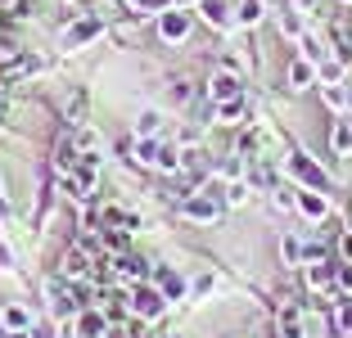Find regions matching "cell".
Returning <instances> with one entry per match:
<instances>
[{"label":"cell","instance_id":"obj_36","mask_svg":"<svg viewBox=\"0 0 352 338\" xmlns=\"http://www.w3.org/2000/svg\"><path fill=\"white\" fill-rule=\"evenodd\" d=\"M348 230H352V225H348Z\"/></svg>","mask_w":352,"mask_h":338},{"label":"cell","instance_id":"obj_23","mask_svg":"<svg viewBox=\"0 0 352 338\" xmlns=\"http://www.w3.org/2000/svg\"><path fill=\"white\" fill-rule=\"evenodd\" d=\"M186 293V280L181 275H163V297H181Z\"/></svg>","mask_w":352,"mask_h":338},{"label":"cell","instance_id":"obj_6","mask_svg":"<svg viewBox=\"0 0 352 338\" xmlns=\"http://www.w3.org/2000/svg\"><path fill=\"white\" fill-rule=\"evenodd\" d=\"M100 32H104V23H100V19H82L73 32H63V45H68V50H77L82 41H91V36H100Z\"/></svg>","mask_w":352,"mask_h":338},{"label":"cell","instance_id":"obj_24","mask_svg":"<svg viewBox=\"0 0 352 338\" xmlns=\"http://www.w3.org/2000/svg\"><path fill=\"white\" fill-rule=\"evenodd\" d=\"M135 154L145 158V163H154V158H158V144H154V135H145V140L135 144Z\"/></svg>","mask_w":352,"mask_h":338},{"label":"cell","instance_id":"obj_14","mask_svg":"<svg viewBox=\"0 0 352 338\" xmlns=\"http://www.w3.org/2000/svg\"><path fill=\"white\" fill-rule=\"evenodd\" d=\"M63 275H68V280L86 275V253H68V257H63Z\"/></svg>","mask_w":352,"mask_h":338},{"label":"cell","instance_id":"obj_13","mask_svg":"<svg viewBox=\"0 0 352 338\" xmlns=\"http://www.w3.org/2000/svg\"><path fill=\"white\" fill-rule=\"evenodd\" d=\"M77 334H82V338H100L104 334V320L95 316V311H86V316L77 320Z\"/></svg>","mask_w":352,"mask_h":338},{"label":"cell","instance_id":"obj_28","mask_svg":"<svg viewBox=\"0 0 352 338\" xmlns=\"http://www.w3.org/2000/svg\"><path fill=\"white\" fill-rule=\"evenodd\" d=\"M226 199H230V203H244V199H249V185H230Z\"/></svg>","mask_w":352,"mask_h":338},{"label":"cell","instance_id":"obj_8","mask_svg":"<svg viewBox=\"0 0 352 338\" xmlns=\"http://www.w3.org/2000/svg\"><path fill=\"white\" fill-rule=\"evenodd\" d=\"M186 216L190 221H217L221 207L212 203V199H186Z\"/></svg>","mask_w":352,"mask_h":338},{"label":"cell","instance_id":"obj_12","mask_svg":"<svg viewBox=\"0 0 352 338\" xmlns=\"http://www.w3.org/2000/svg\"><path fill=\"white\" fill-rule=\"evenodd\" d=\"M0 320H5V329H10V334H14V329H28V307H5V311H0Z\"/></svg>","mask_w":352,"mask_h":338},{"label":"cell","instance_id":"obj_16","mask_svg":"<svg viewBox=\"0 0 352 338\" xmlns=\"http://www.w3.org/2000/svg\"><path fill=\"white\" fill-rule=\"evenodd\" d=\"M118 275H122V280H140V275H145V262H135V257H122V262H118Z\"/></svg>","mask_w":352,"mask_h":338},{"label":"cell","instance_id":"obj_15","mask_svg":"<svg viewBox=\"0 0 352 338\" xmlns=\"http://www.w3.org/2000/svg\"><path fill=\"white\" fill-rule=\"evenodd\" d=\"M330 280H334V271L325 267V262H321V267H307V284H311V289H325Z\"/></svg>","mask_w":352,"mask_h":338},{"label":"cell","instance_id":"obj_32","mask_svg":"<svg viewBox=\"0 0 352 338\" xmlns=\"http://www.w3.org/2000/svg\"><path fill=\"white\" fill-rule=\"evenodd\" d=\"M0 271H14V257H10V248L0 244Z\"/></svg>","mask_w":352,"mask_h":338},{"label":"cell","instance_id":"obj_1","mask_svg":"<svg viewBox=\"0 0 352 338\" xmlns=\"http://www.w3.org/2000/svg\"><path fill=\"white\" fill-rule=\"evenodd\" d=\"M163 307H167V297H163V289H149V284H140L131 293V311L140 320H154V316H163Z\"/></svg>","mask_w":352,"mask_h":338},{"label":"cell","instance_id":"obj_4","mask_svg":"<svg viewBox=\"0 0 352 338\" xmlns=\"http://www.w3.org/2000/svg\"><path fill=\"white\" fill-rule=\"evenodd\" d=\"M208 95H212V100H217V104L235 100V95H239V77H235V72H230V68L212 72V82H208Z\"/></svg>","mask_w":352,"mask_h":338},{"label":"cell","instance_id":"obj_34","mask_svg":"<svg viewBox=\"0 0 352 338\" xmlns=\"http://www.w3.org/2000/svg\"><path fill=\"white\" fill-rule=\"evenodd\" d=\"M10 338H32V334H28V329H14V334H10Z\"/></svg>","mask_w":352,"mask_h":338},{"label":"cell","instance_id":"obj_11","mask_svg":"<svg viewBox=\"0 0 352 338\" xmlns=\"http://www.w3.org/2000/svg\"><path fill=\"white\" fill-rule=\"evenodd\" d=\"M280 329H285V338H302V320H298V307H285V311H280Z\"/></svg>","mask_w":352,"mask_h":338},{"label":"cell","instance_id":"obj_5","mask_svg":"<svg viewBox=\"0 0 352 338\" xmlns=\"http://www.w3.org/2000/svg\"><path fill=\"white\" fill-rule=\"evenodd\" d=\"M289 167L302 176V185H307V190H325V172H321V167H311V163H307V154H294V158H289Z\"/></svg>","mask_w":352,"mask_h":338},{"label":"cell","instance_id":"obj_19","mask_svg":"<svg viewBox=\"0 0 352 338\" xmlns=\"http://www.w3.org/2000/svg\"><path fill=\"white\" fill-rule=\"evenodd\" d=\"M217 113H221V122H239V117H244V104H239V95H235V100H226Z\"/></svg>","mask_w":352,"mask_h":338},{"label":"cell","instance_id":"obj_21","mask_svg":"<svg viewBox=\"0 0 352 338\" xmlns=\"http://www.w3.org/2000/svg\"><path fill=\"white\" fill-rule=\"evenodd\" d=\"M280 257H285V267H298V262H302V248L294 244V239H285V244H280Z\"/></svg>","mask_w":352,"mask_h":338},{"label":"cell","instance_id":"obj_18","mask_svg":"<svg viewBox=\"0 0 352 338\" xmlns=\"http://www.w3.org/2000/svg\"><path fill=\"white\" fill-rule=\"evenodd\" d=\"M235 19H239V23H258V19H262V5H258V0H244V5L235 10Z\"/></svg>","mask_w":352,"mask_h":338},{"label":"cell","instance_id":"obj_20","mask_svg":"<svg viewBox=\"0 0 352 338\" xmlns=\"http://www.w3.org/2000/svg\"><path fill=\"white\" fill-rule=\"evenodd\" d=\"M280 32H285V36H302V23H298V14H280Z\"/></svg>","mask_w":352,"mask_h":338},{"label":"cell","instance_id":"obj_22","mask_svg":"<svg viewBox=\"0 0 352 338\" xmlns=\"http://www.w3.org/2000/svg\"><path fill=\"white\" fill-rule=\"evenodd\" d=\"M316 72H321V82H339V77H343V63H330V59H325V63H316Z\"/></svg>","mask_w":352,"mask_h":338},{"label":"cell","instance_id":"obj_3","mask_svg":"<svg viewBox=\"0 0 352 338\" xmlns=\"http://www.w3.org/2000/svg\"><path fill=\"white\" fill-rule=\"evenodd\" d=\"M298 212L307 216V221H325V216H330V199H325L321 190H298Z\"/></svg>","mask_w":352,"mask_h":338},{"label":"cell","instance_id":"obj_31","mask_svg":"<svg viewBox=\"0 0 352 338\" xmlns=\"http://www.w3.org/2000/svg\"><path fill=\"white\" fill-rule=\"evenodd\" d=\"M339 325L352 329V302H343V307H339Z\"/></svg>","mask_w":352,"mask_h":338},{"label":"cell","instance_id":"obj_25","mask_svg":"<svg viewBox=\"0 0 352 338\" xmlns=\"http://www.w3.org/2000/svg\"><path fill=\"white\" fill-rule=\"evenodd\" d=\"M325 104H330V109H343V104H348V95H343L339 86H325Z\"/></svg>","mask_w":352,"mask_h":338},{"label":"cell","instance_id":"obj_30","mask_svg":"<svg viewBox=\"0 0 352 338\" xmlns=\"http://www.w3.org/2000/svg\"><path fill=\"white\" fill-rule=\"evenodd\" d=\"M339 289H352V262H343V271H339Z\"/></svg>","mask_w":352,"mask_h":338},{"label":"cell","instance_id":"obj_27","mask_svg":"<svg viewBox=\"0 0 352 338\" xmlns=\"http://www.w3.org/2000/svg\"><path fill=\"white\" fill-rule=\"evenodd\" d=\"M158 131V113H145V117H140V135H154Z\"/></svg>","mask_w":352,"mask_h":338},{"label":"cell","instance_id":"obj_7","mask_svg":"<svg viewBox=\"0 0 352 338\" xmlns=\"http://www.w3.org/2000/svg\"><path fill=\"white\" fill-rule=\"evenodd\" d=\"M311 82H316V63H311V59H294L289 63V86H294V91H307Z\"/></svg>","mask_w":352,"mask_h":338},{"label":"cell","instance_id":"obj_10","mask_svg":"<svg viewBox=\"0 0 352 338\" xmlns=\"http://www.w3.org/2000/svg\"><path fill=\"white\" fill-rule=\"evenodd\" d=\"M330 149H334V154H352V122H334Z\"/></svg>","mask_w":352,"mask_h":338},{"label":"cell","instance_id":"obj_17","mask_svg":"<svg viewBox=\"0 0 352 338\" xmlns=\"http://www.w3.org/2000/svg\"><path fill=\"white\" fill-rule=\"evenodd\" d=\"M158 167H163V172H176V167H181V154H176L172 144H163V149H158V158H154Z\"/></svg>","mask_w":352,"mask_h":338},{"label":"cell","instance_id":"obj_35","mask_svg":"<svg viewBox=\"0 0 352 338\" xmlns=\"http://www.w3.org/2000/svg\"><path fill=\"white\" fill-rule=\"evenodd\" d=\"M163 338H181V334H163Z\"/></svg>","mask_w":352,"mask_h":338},{"label":"cell","instance_id":"obj_29","mask_svg":"<svg viewBox=\"0 0 352 338\" xmlns=\"http://www.w3.org/2000/svg\"><path fill=\"white\" fill-rule=\"evenodd\" d=\"M339 253H343V262H352V230L339 239Z\"/></svg>","mask_w":352,"mask_h":338},{"label":"cell","instance_id":"obj_2","mask_svg":"<svg viewBox=\"0 0 352 338\" xmlns=\"http://www.w3.org/2000/svg\"><path fill=\"white\" fill-rule=\"evenodd\" d=\"M158 32H163V41H186L190 36V14L176 5V10H163L158 14Z\"/></svg>","mask_w":352,"mask_h":338},{"label":"cell","instance_id":"obj_33","mask_svg":"<svg viewBox=\"0 0 352 338\" xmlns=\"http://www.w3.org/2000/svg\"><path fill=\"white\" fill-rule=\"evenodd\" d=\"M104 338H131V329H122V325H113V329H109V334H104Z\"/></svg>","mask_w":352,"mask_h":338},{"label":"cell","instance_id":"obj_9","mask_svg":"<svg viewBox=\"0 0 352 338\" xmlns=\"http://www.w3.org/2000/svg\"><path fill=\"white\" fill-rule=\"evenodd\" d=\"M199 14H204L208 23H217V27H230V10H226V0H204V5H199Z\"/></svg>","mask_w":352,"mask_h":338},{"label":"cell","instance_id":"obj_26","mask_svg":"<svg viewBox=\"0 0 352 338\" xmlns=\"http://www.w3.org/2000/svg\"><path fill=\"white\" fill-rule=\"evenodd\" d=\"M104 244L113 248V253H122V248H126V235H118V230H104Z\"/></svg>","mask_w":352,"mask_h":338}]
</instances>
